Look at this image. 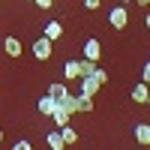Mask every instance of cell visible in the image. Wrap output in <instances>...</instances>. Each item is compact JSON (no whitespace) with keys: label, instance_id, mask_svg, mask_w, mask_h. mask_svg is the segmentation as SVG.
I'll return each instance as SVG.
<instances>
[{"label":"cell","instance_id":"obj_11","mask_svg":"<svg viewBox=\"0 0 150 150\" xmlns=\"http://www.w3.org/2000/svg\"><path fill=\"white\" fill-rule=\"evenodd\" d=\"M96 90H99V81L93 78V75H87V78H81V93H84V96H93Z\"/></svg>","mask_w":150,"mask_h":150},{"label":"cell","instance_id":"obj_10","mask_svg":"<svg viewBox=\"0 0 150 150\" xmlns=\"http://www.w3.org/2000/svg\"><path fill=\"white\" fill-rule=\"evenodd\" d=\"M42 36H48L51 42H54V39H60V36H63V27H60V21H48V24H45V33H42Z\"/></svg>","mask_w":150,"mask_h":150},{"label":"cell","instance_id":"obj_13","mask_svg":"<svg viewBox=\"0 0 150 150\" xmlns=\"http://www.w3.org/2000/svg\"><path fill=\"white\" fill-rule=\"evenodd\" d=\"M135 141L138 144H150V126L147 123H138V126H135Z\"/></svg>","mask_w":150,"mask_h":150},{"label":"cell","instance_id":"obj_22","mask_svg":"<svg viewBox=\"0 0 150 150\" xmlns=\"http://www.w3.org/2000/svg\"><path fill=\"white\" fill-rule=\"evenodd\" d=\"M84 6H87V9H99V6H102V0H84Z\"/></svg>","mask_w":150,"mask_h":150},{"label":"cell","instance_id":"obj_23","mask_svg":"<svg viewBox=\"0 0 150 150\" xmlns=\"http://www.w3.org/2000/svg\"><path fill=\"white\" fill-rule=\"evenodd\" d=\"M135 3H138V6H147V3H150V0H135Z\"/></svg>","mask_w":150,"mask_h":150},{"label":"cell","instance_id":"obj_12","mask_svg":"<svg viewBox=\"0 0 150 150\" xmlns=\"http://www.w3.org/2000/svg\"><path fill=\"white\" fill-rule=\"evenodd\" d=\"M63 75H66V81L81 78V75H78V60H66V63H63Z\"/></svg>","mask_w":150,"mask_h":150},{"label":"cell","instance_id":"obj_15","mask_svg":"<svg viewBox=\"0 0 150 150\" xmlns=\"http://www.w3.org/2000/svg\"><path fill=\"white\" fill-rule=\"evenodd\" d=\"M60 138H63L66 144H75V141H78V132H75L69 123H66V126H60Z\"/></svg>","mask_w":150,"mask_h":150},{"label":"cell","instance_id":"obj_17","mask_svg":"<svg viewBox=\"0 0 150 150\" xmlns=\"http://www.w3.org/2000/svg\"><path fill=\"white\" fill-rule=\"evenodd\" d=\"M48 93H51L54 99H60V96L66 93V84H60V81H54V84H48Z\"/></svg>","mask_w":150,"mask_h":150},{"label":"cell","instance_id":"obj_21","mask_svg":"<svg viewBox=\"0 0 150 150\" xmlns=\"http://www.w3.org/2000/svg\"><path fill=\"white\" fill-rule=\"evenodd\" d=\"M33 3L39 6V9H51V3H54V0H33Z\"/></svg>","mask_w":150,"mask_h":150},{"label":"cell","instance_id":"obj_7","mask_svg":"<svg viewBox=\"0 0 150 150\" xmlns=\"http://www.w3.org/2000/svg\"><path fill=\"white\" fill-rule=\"evenodd\" d=\"M3 48H6L9 57H21V42H18V36H6V39H3Z\"/></svg>","mask_w":150,"mask_h":150},{"label":"cell","instance_id":"obj_20","mask_svg":"<svg viewBox=\"0 0 150 150\" xmlns=\"http://www.w3.org/2000/svg\"><path fill=\"white\" fill-rule=\"evenodd\" d=\"M141 78H144V84H150V63H144V69H141Z\"/></svg>","mask_w":150,"mask_h":150},{"label":"cell","instance_id":"obj_4","mask_svg":"<svg viewBox=\"0 0 150 150\" xmlns=\"http://www.w3.org/2000/svg\"><path fill=\"white\" fill-rule=\"evenodd\" d=\"M36 108H39V114L51 117V111L57 108V99H54L51 93H45V96H39V102H36Z\"/></svg>","mask_w":150,"mask_h":150},{"label":"cell","instance_id":"obj_18","mask_svg":"<svg viewBox=\"0 0 150 150\" xmlns=\"http://www.w3.org/2000/svg\"><path fill=\"white\" fill-rule=\"evenodd\" d=\"M93 78L99 81V87H102V84L108 81V72H105V69H99V66H96V69H93Z\"/></svg>","mask_w":150,"mask_h":150},{"label":"cell","instance_id":"obj_19","mask_svg":"<svg viewBox=\"0 0 150 150\" xmlns=\"http://www.w3.org/2000/svg\"><path fill=\"white\" fill-rule=\"evenodd\" d=\"M12 150H33V144H30L27 138H18L15 144H12Z\"/></svg>","mask_w":150,"mask_h":150},{"label":"cell","instance_id":"obj_6","mask_svg":"<svg viewBox=\"0 0 150 150\" xmlns=\"http://www.w3.org/2000/svg\"><path fill=\"white\" fill-rule=\"evenodd\" d=\"M69 117H72V114H69L63 105H57V108L51 111V120H54V126H57V129H60V126H66V123H69Z\"/></svg>","mask_w":150,"mask_h":150},{"label":"cell","instance_id":"obj_14","mask_svg":"<svg viewBox=\"0 0 150 150\" xmlns=\"http://www.w3.org/2000/svg\"><path fill=\"white\" fill-rule=\"evenodd\" d=\"M45 138H48V147H51V150H63V147H66V141L60 138V129H57V132H48Z\"/></svg>","mask_w":150,"mask_h":150},{"label":"cell","instance_id":"obj_3","mask_svg":"<svg viewBox=\"0 0 150 150\" xmlns=\"http://www.w3.org/2000/svg\"><path fill=\"white\" fill-rule=\"evenodd\" d=\"M84 57L93 60V63H99V57H102V45H99V39H93V36H90V39L84 42Z\"/></svg>","mask_w":150,"mask_h":150},{"label":"cell","instance_id":"obj_24","mask_svg":"<svg viewBox=\"0 0 150 150\" xmlns=\"http://www.w3.org/2000/svg\"><path fill=\"white\" fill-rule=\"evenodd\" d=\"M147 30H150V15H147Z\"/></svg>","mask_w":150,"mask_h":150},{"label":"cell","instance_id":"obj_8","mask_svg":"<svg viewBox=\"0 0 150 150\" xmlns=\"http://www.w3.org/2000/svg\"><path fill=\"white\" fill-rule=\"evenodd\" d=\"M75 114H93V96L78 93V108H75Z\"/></svg>","mask_w":150,"mask_h":150},{"label":"cell","instance_id":"obj_2","mask_svg":"<svg viewBox=\"0 0 150 150\" xmlns=\"http://www.w3.org/2000/svg\"><path fill=\"white\" fill-rule=\"evenodd\" d=\"M33 57L36 60H48L51 57V39H48V36H39V39L33 42Z\"/></svg>","mask_w":150,"mask_h":150},{"label":"cell","instance_id":"obj_27","mask_svg":"<svg viewBox=\"0 0 150 150\" xmlns=\"http://www.w3.org/2000/svg\"><path fill=\"white\" fill-rule=\"evenodd\" d=\"M120 3H129V0H120Z\"/></svg>","mask_w":150,"mask_h":150},{"label":"cell","instance_id":"obj_1","mask_svg":"<svg viewBox=\"0 0 150 150\" xmlns=\"http://www.w3.org/2000/svg\"><path fill=\"white\" fill-rule=\"evenodd\" d=\"M108 21H111V27H114V30H123V27H126V21H129V12H126V6H114V9H111L108 12Z\"/></svg>","mask_w":150,"mask_h":150},{"label":"cell","instance_id":"obj_5","mask_svg":"<svg viewBox=\"0 0 150 150\" xmlns=\"http://www.w3.org/2000/svg\"><path fill=\"white\" fill-rule=\"evenodd\" d=\"M147 93H150V84L141 81V84H135V87H132V93H129V96H132V102L144 105V102H147Z\"/></svg>","mask_w":150,"mask_h":150},{"label":"cell","instance_id":"obj_16","mask_svg":"<svg viewBox=\"0 0 150 150\" xmlns=\"http://www.w3.org/2000/svg\"><path fill=\"white\" fill-rule=\"evenodd\" d=\"M93 69H96V63H93V60H78V75H81V78H87V75H93Z\"/></svg>","mask_w":150,"mask_h":150},{"label":"cell","instance_id":"obj_26","mask_svg":"<svg viewBox=\"0 0 150 150\" xmlns=\"http://www.w3.org/2000/svg\"><path fill=\"white\" fill-rule=\"evenodd\" d=\"M0 141H3V129H0Z\"/></svg>","mask_w":150,"mask_h":150},{"label":"cell","instance_id":"obj_25","mask_svg":"<svg viewBox=\"0 0 150 150\" xmlns=\"http://www.w3.org/2000/svg\"><path fill=\"white\" fill-rule=\"evenodd\" d=\"M144 105H150V93H147V102H144Z\"/></svg>","mask_w":150,"mask_h":150},{"label":"cell","instance_id":"obj_9","mask_svg":"<svg viewBox=\"0 0 150 150\" xmlns=\"http://www.w3.org/2000/svg\"><path fill=\"white\" fill-rule=\"evenodd\" d=\"M57 105H63V108L69 111V114H75V108H78V96H72V93L66 90L63 96H60V99H57Z\"/></svg>","mask_w":150,"mask_h":150}]
</instances>
